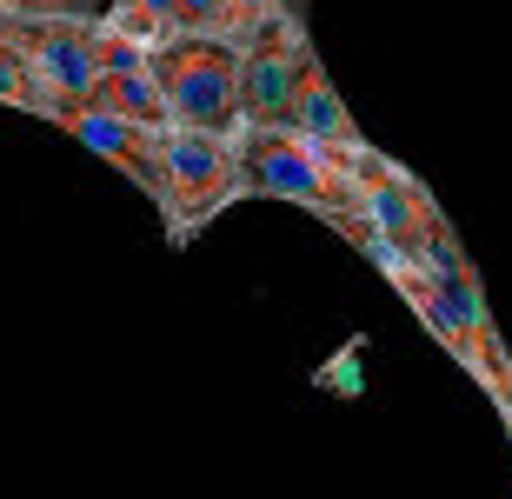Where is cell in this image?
Returning <instances> with one entry per match:
<instances>
[{
    "instance_id": "cell-1",
    "label": "cell",
    "mask_w": 512,
    "mask_h": 499,
    "mask_svg": "<svg viewBox=\"0 0 512 499\" xmlns=\"http://www.w3.org/2000/svg\"><path fill=\"white\" fill-rule=\"evenodd\" d=\"M147 74L167 100L173 127L200 134H240V47L220 34H180L147 40Z\"/></svg>"
},
{
    "instance_id": "cell-3",
    "label": "cell",
    "mask_w": 512,
    "mask_h": 499,
    "mask_svg": "<svg viewBox=\"0 0 512 499\" xmlns=\"http://www.w3.org/2000/svg\"><path fill=\"white\" fill-rule=\"evenodd\" d=\"M240 193H247V180H240V147H233V134L167 127V193H160V213H167L173 240L200 233L213 213H227Z\"/></svg>"
},
{
    "instance_id": "cell-7",
    "label": "cell",
    "mask_w": 512,
    "mask_h": 499,
    "mask_svg": "<svg viewBox=\"0 0 512 499\" xmlns=\"http://www.w3.org/2000/svg\"><path fill=\"white\" fill-rule=\"evenodd\" d=\"M140 54H147V47H140ZM54 107H94V114L140 120V127H173L167 100H160V87H153V74H147V60H120V67L87 80L74 100H54Z\"/></svg>"
},
{
    "instance_id": "cell-6",
    "label": "cell",
    "mask_w": 512,
    "mask_h": 499,
    "mask_svg": "<svg viewBox=\"0 0 512 499\" xmlns=\"http://www.w3.org/2000/svg\"><path fill=\"white\" fill-rule=\"evenodd\" d=\"M300 140H313L320 154H333V147H360V120H353V107L340 100V87H333V74H326L320 54H306L300 67V87H293V120H286Z\"/></svg>"
},
{
    "instance_id": "cell-9",
    "label": "cell",
    "mask_w": 512,
    "mask_h": 499,
    "mask_svg": "<svg viewBox=\"0 0 512 499\" xmlns=\"http://www.w3.org/2000/svg\"><path fill=\"white\" fill-rule=\"evenodd\" d=\"M306 7H313V0H286V7H280V14H306Z\"/></svg>"
},
{
    "instance_id": "cell-10",
    "label": "cell",
    "mask_w": 512,
    "mask_h": 499,
    "mask_svg": "<svg viewBox=\"0 0 512 499\" xmlns=\"http://www.w3.org/2000/svg\"><path fill=\"white\" fill-rule=\"evenodd\" d=\"M499 413H506V433H512V406H499Z\"/></svg>"
},
{
    "instance_id": "cell-5",
    "label": "cell",
    "mask_w": 512,
    "mask_h": 499,
    "mask_svg": "<svg viewBox=\"0 0 512 499\" xmlns=\"http://www.w3.org/2000/svg\"><path fill=\"white\" fill-rule=\"evenodd\" d=\"M47 120H54L60 134H74V147H87L107 167H120L160 207V193H167V127H140V120L94 114V107H54Z\"/></svg>"
},
{
    "instance_id": "cell-2",
    "label": "cell",
    "mask_w": 512,
    "mask_h": 499,
    "mask_svg": "<svg viewBox=\"0 0 512 499\" xmlns=\"http://www.w3.org/2000/svg\"><path fill=\"white\" fill-rule=\"evenodd\" d=\"M326 160H333V167L360 187L366 213H373V227H380V240L399 253V260H433L453 220L439 213V200L419 187L413 173L399 167V160H386L373 140H360V147H333Z\"/></svg>"
},
{
    "instance_id": "cell-8",
    "label": "cell",
    "mask_w": 512,
    "mask_h": 499,
    "mask_svg": "<svg viewBox=\"0 0 512 499\" xmlns=\"http://www.w3.org/2000/svg\"><path fill=\"white\" fill-rule=\"evenodd\" d=\"M114 0H0V14H107Z\"/></svg>"
},
{
    "instance_id": "cell-4",
    "label": "cell",
    "mask_w": 512,
    "mask_h": 499,
    "mask_svg": "<svg viewBox=\"0 0 512 499\" xmlns=\"http://www.w3.org/2000/svg\"><path fill=\"white\" fill-rule=\"evenodd\" d=\"M313 54L306 14H273L253 40H240V127H286L293 87Z\"/></svg>"
}]
</instances>
